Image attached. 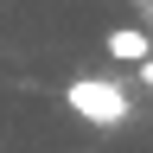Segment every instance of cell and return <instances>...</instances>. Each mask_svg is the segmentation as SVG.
<instances>
[{"mask_svg":"<svg viewBox=\"0 0 153 153\" xmlns=\"http://www.w3.org/2000/svg\"><path fill=\"white\" fill-rule=\"evenodd\" d=\"M64 108L89 128H121L128 121V89L115 76H70L64 83Z\"/></svg>","mask_w":153,"mask_h":153,"instance_id":"obj_1","label":"cell"},{"mask_svg":"<svg viewBox=\"0 0 153 153\" xmlns=\"http://www.w3.org/2000/svg\"><path fill=\"white\" fill-rule=\"evenodd\" d=\"M134 76H140V89H153V57H140V64H134Z\"/></svg>","mask_w":153,"mask_h":153,"instance_id":"obj_3","label":"cell"},{"mask_svg":"<svg viewBox=\"0 0 153 153\" xmlns=\"http://www.w3.org/2000/svg\"><path fill=\"white\" fill-rule=\"evenodd\" d=\"M102 45H108V57H121V64H140V57H153V38H147L140 26H115Z\"/></svg>","mask_w":153,"mask_h":153,"instance_id":"obj_2","label":"cell"}]
</instances>
